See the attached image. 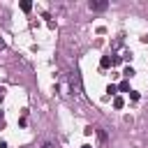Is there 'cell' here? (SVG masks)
I'll use <instances>...</instances> for the list:
<instances>
[{"label":"cell","mask_w":148,"mask_h":148,"mask_svg":"<svg viewBox=\"0 0 148 148\" xmlns=\"http://www.w3.org/2000/svg\"><path fill=\"white\" fill-rule=\"evenodd\" d=\"M111 56H113V65H116V62H120V60H130V58H132V51L123 44V39H116V42L111 44Z\"/></svg>","instance_id":"1"},{"label":"cell","mask_w":148,"mask_h":148,"mask_svg":"<svg viewBox=\"0 0 148 148\" xmlns=\"http://www.w3.org/2000/svg\"><path fill=\"white\" fill-rule=\"evenodd\" d=\"M88 7H90L92 12H104V9L109 7V2H106V0H90Z\"/></svg>","instance_id":"2"},{"label":"cell","mask_w":148,"mask_h":148,"mask_svg":"<svg viewBox=\"0 0 148 148\" xmlns=\"http://www.w3.org/2000/svg\"><path fill=\"white\" fill-rule=\"evenodd\" d=\"M99 65H102V67H111V65H113V58H111V56H102Z\"/></svg>","instance_id":"3"},{"label":"cell","mask_w":148,"mask_h":148,"mask_svg":"<svg viewBox=\"0 0 148 148\" xmlns=\"http://www.w3.org/2000/svg\"><path fill=\"white\" fill-rule=\"evenodd\" d=\"M113 106H116V109H123V106H125V99L116 95V97H113Z\"/></svg>","instance_id":"4"},{"label":"cell","mask_w":148,"mask_h":148,"mask_svg":"<svg viewBox=\"0 0 148 148\" xmlns=\"http://www.w3.org/2000/svg\"><path fill=\"white\" fill-rule=\"evenodd\" d=\"M21 9H23V12H30V9H32V2L23 0V2H21Z\"/></svg>","instance_id":"5"},{"label":"cell","mask_w":148,"mask_h":148,"mask_svg":"<svg viewBox=\"0 0 148 148\" xmlns=\"http://www.w3.org/2000/svg\"><path fill=\"white\" fill-rule=\"evenodd\" d=\"M97 136H99V141H106V132L99 130V127H97Z\"/></svg>","instance_id":"6"},{"label":"cell","mask_w":148,"mask_h":148,"mask_svg":"<svg viewBox=\"0 0 148 148\" xmlns=\"http://www.w3.org/2000/svg\"><path fill=\"white\" fill-rule=\"evenodd\" d=\"M118 88H120V90H123V92H127V90H130V83H127V81H123V83H120V86H118Z\"/></svg>","instance_id":"7"},{"label":"cell","mask_w":148,"mask_h":148,"mask_svg":"<svg viewBox=\"0 0 148 148\" xmlns=\"http://www.w3.org/2000/svg\"><path fill=\"white\" fill-rule=\"evenodd\" d=\"M116 90H118V88H116L113 83H111V86H106V92H109V95H116Z\"/></svg>","instance_id":"8"},{"label":"cell","mask_w":148,"mask_h":148,"mask_svg":"<svg viewBox=\"0 0 148 148\" xmlns=\"http://www.w3.org/2000/svg\"><path fill=\"white\" fill-rule=\"evenodd\" d=\"M130 97H132V99L136 102V99H139V92H136V90H130Z\"/></svg>","instance_id":"9"},{"label":"cell","mask_w":148,"mask_h":148,"mask_svg":"<svg viewBox=\"0 0 148 148\" xmlns=\"http://www.w3.org/2000/svg\"><path fill=\"white\" fill-rule=\"evenodd\" d=\"M42 148H56V146H53V143H51V141H49V143H44V146H42Z\"/></svg>","instance_id":"10"},{"label":"cell","mask_w":148,"mask_h":148,"mask_svg":"<svg viewBox=\"0 0 148 148\" xmlns=\"http://www.w3.org/2000/svg\"><path fill=\"white\" fill-rule=\"evenodd\" d=\"M0 51H5V42L2 39H0Z\"/></svg>","instance_id":"11"},{"label":"cell","mask_w":148,"mask_h":148,"mask_svg":"<svg viewBox=\"0 0 148 148\" xmlns=\"http://www.w3.org/2000/svg\"><path fill=\"white\" fill-rule=\"evenodd\" d=\"M81 148H90V146H88V143H83V146H81Z\"/></svg>","instance_id":"12"},{"label":"cell","mask_w":148,"mask_h":148,"mask_svg":"<svg viewBox=\"0 0 148 148\" xmlns=\"http://www.w3.org/2000/svg\"><path fill=\"white\" fill-rule=\"evenodd\" d=\"M0 99H2V90H0Z\"/></svg>","instance_id":"13"}]
</instances>
